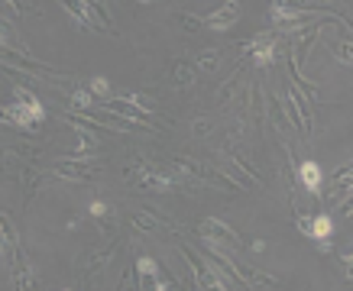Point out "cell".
Segmentation results:
<instances>
[{"instance_id": "1", "label": "cell", "mask_w": 353, "mask_h": 291, "mask_svg": "<svg viewBox=\"0 0 353 291\" xmlns=\"http://www.w3.org/2000/svg\"><path fill=\"white\" fill-rule=\"evenodd\" d=\"M3 120L13 126H20V130H33L36 124H43L46 120V107H43V101L36 97L33 91H26L23 84H16L13 88V104H7L3 107Z\"/></svg>"}, {"instance_id": "2", "label": "cell", "mask_w": 353, "mask_h": 291, "mask_svg": "<svg viewBox=\"0 0 353 291\" xmlns=\"http://www.w3.org/2000/svg\"><path fill=\"white\" fill-rule=\"evenodd\" d=\"M65 10L71 13V20L78 23L81 30H98V33H114L111 26V16L101 13V7L94 0H58Z\"/></svg>"}, {"instance_id": "3", "label": "cell", "mask_w": 353, "mask_h": 291, "mask_svg": "<svg viewBox=\"0 0 353 291\" xmlns=\"http://www.w3.org/2000/svg\"><path fill=\"white\" fill-rule=\"evenodd\" d=\"M201 233H205V243H211V246H220V249H240L243 246V240H240L237 230H234L230 224H224V220H217V217L201 220Z\"/></svg>"}, {"instance_id": "4", "label": "cell", "mask_w": 353, "mask_h": 291, "mask_svg": "<svg viewBox=\"0 0 353 291\" xmlns=\"http://www.w3.org/2000/svg\"><path fill=\"white\" fill-rule=\"evenodd\" d=\"M247 52H250L253 62L260 68H269L275 62V56H279V33H275V30H266V33L253 36L250 45H247Z\"/></svg>"}, {"instance_id": "5", "label": "cell", "mask_w": 353, "mask_h": 291, "mask_svg": "<svg viewBox=\"0 0 353 291\" xmlns=\"http://www.w3.org/2000/svg\"><path fill=\"white\" fill-rule=\"evenodd\" d=\"M285 110L292 113V124L301 130V133H311V107H308V97L301 91L292 84V88H285Z\"/></svg>"}, {"instance_id": "6", "label": "cell", "mask_w": 353, "mask_h": 291, "mask_svg": "<svg viewBox=\"0 0 353 291\" xmlns=\"http://www.w3.org/2000/svg\"><path fill=\"white\" fill-rule=\"evenodd\" d=\"M240 13H243V7H240L237 0H227L224 7H217L214 13H207V16H205V26H207V30H217V33H224V30H230V26L240 20Z\"/></svg>"}, {"instance_id": "7", "label": "cell", "mask_w": 353, "mask_h": 291, "mask_svg": "<svg viewBox=\"0 0 353 291\" xmlns=\"http://www.w3.org/2000/svg\"><path fill=\"white\" fill-rule=\"evenodd\" d=\"M56 175L65 181H78V185H88L94 175V168L88 162H81V159H62L56 165Z\"/></svg>"}, {"instance_id": "8", "label": "cell", "mask_w": 353, "mask_h": 291, "mask_svg": "<svg viewBox=\"0 0 353 291\" xmlns=\"http://www.w3.org/2000/svg\"><path fill=\"white\" fill-rule=\"evenodd\" d=\"M133 185H137V188H146V191H172L175 188V181L159 175V172H152V168L143 165V162L137 165V181H133Z\"/></svg>"}, {"instance_id": "9", "label": "cell", "mask_w": 353, "mask_h": 291, "mask_svg": "<svg viewBox=\"0 0 353 291\" xmlns=\"http://www.w3.org/2000/svg\"><path fill=\"white\" fill-rule=\"evenodd\" d=\"M318 36H321V26L301 30V36H298V43L292 45V75H301V58H305V52L311 49V45L318 43Z\"/></svg>"}, {"instance_id": "10", "label": "cell", "mask_w": 353, "mask_h": 291, "mask_svg": "<svg viewBox=\"0 0 353 291\" xmlns=\"http://www.w3.org/2000/svg\"><path fill=\"white\" fill-rule=\"evenodd\" d=\"M182 256L188 259V266H192V272H194V288H220V285H217V279L207 272L205 259H198L188 246H182Z\"/></svg>"}, {"instance_id": "11", "label": "cell", "mask_w": 353, "mask_h": 291, "mask_svg": "<svg viewBox=\"0 0 353 291\" xmlns=\"http://www.w3.org/2000/svg\"><path fill=\"white\" fill-rule=\"evenodd\" d=\"M350 178H353V165H343L334 175V188L328 194V204H347L350 201Z\"/></svg>"}, {"instance_id": "12", "label": "cell", "mask_w": 353, "mask_h": 291, "mask_svg": "<svg viewBox=\"0 0 353 291\" xmlns=\"http://www.w3.org/2000/svg\"><path fill=\"white\" fill-rule=\"evenodd\" d=\"M104 110L114 113V120H124V124H130L133 130H146V117L143 113H137L133 107H120V101H104Z\"/></svg>"}, {"instance_id": "13", "label": "cell", "mask_w": 353, "mask_h": 291, "mask_svg": "<svg viewBox=\"0 0 353 291\" xmlns=\"http://www.w3.org/2000/svg\"><path fill=\"white\" fill-rule=\"evenodd\" d=\"M298 181L305 185L311 194H321V185H324V175H321V165L315 159H305L301 165H298Z\"/></svg>"}, {"instance_id": "14", "label": "cell", "mask_w": 353, "mask_h": 291, "mask_svg": "<svg viewBox=\"0 0 353 291\" xmlns=\"http://www.w3.org/2000/svg\"><path fill=\"white\" fill-rule=\"evenodd\" d=\"M137 272H139V279H149V281H152V288H159V291L172 288V281L162 279V269H159V262H156V259L139 256V259H137Z\"/></svg>"}, {"instance_id": "15", "label": "cell", "mask_w": 353, "mask_h": 291, "mask_svg": "<svg viewBox=\"0 0 353 291\" xmlns=\"http://www.w3.org/2000/svg\"><path fill=\"white\" fill-rule=\"evenodd\" d=\"M175 162V168L182 172V178L185 181H207V165H201L198 159L192 156H179V159H172Z\"/></svg>"}, {"instance_id": "16", "label": "cell", "mask_w": 353, "mask_h": 291, "mask_svg": "<svg viewBox=\"0 0 353 291\" xmlns=\"http://www.w3.org/2000/svg\"><path fill=\"white\" fill-rule=\"evenodd\" d=\"M0 45H3V49H13V52H20V56H30V49H26V43L20 39V33L13 30L10 20H0Z\"/></svg>"}, {"instance_id": "17", "label": "cell", "mask_w": 353, "mask_h": 291, "mask_svg": "<svg viewBox=\"0 0 353 291\" xmlns=\"http://www.w3.org/2000/svg\"><path fill=\"white\" fill-rule=\"evenodd\" d=\"M194 62H198V68H201V71L214 75L217 68H220V49H201V52L194 56Z\"/></svg>"}, {"instance_id": "18", "label": "cell", "mask_w": 353, "mask_h": 291, "mask_svg": "<svg viewBox=\"0 0 353 291\" xmlns=\"http://www.w3.org/2000/svg\"><path fill=\"white\" fill-rule=\"evenodd\" d=\"M334 233V220H330V213H318V217H311V240H328Z\"/></svg>"}, {"instance_id": "19", "label": "cell", "mask_w": 353, "mask_h": 291, "mask_svg": "<svg viewBox=\"0 0 353 291\" xmlns=\"http://www.w3.org/2000/svg\"><path fill=\"white\" fill-rule=\"evenodd\" d=\"M224 178H230V181H234V185H237V188H243V191L256 188V181H253L250 175H247V172H243V168L237 165V162H234V165H227V168H224Z\"/></svg>"}, {"instance_id": "20", "label": "cell", "mask_w": 353, "mask_h": 291, "mask_svg": "<svg viewBox=\"0 0 353 291\" xmlns=\"http://www.w3.org/2000/svg\"><path fill=\"white\" fill-rule=\"evenodd\" d=\"M130 220H133V226H137V230H143V233H156V230L162 226V220H156V217H152V213H146V211H133V213H130Z\"/></svg>"}, {"instance_id": "21", "label": "cell", "mask_w": 353, "mask_h": 291, "mask_svg": "<svg viewBox=\"0 0 353 291\" xmlns=\"http://www.w3.org/2000/svg\"><path fill=\"white\" fill-rule=\"evenodd\" d=\"M172 78H175V84H179V88H192V84H194L192 65H188V62H175V65H172Z\"/></svg>"}, {"instance_id": "22", "label": "cell", "mask_w": 353, "mask_h": 291, "mask_svg": "<svg viewBox=\"0 0 353 291\" xmlns=\"http://www.w3.org/2000/svg\"><path fill=\"white\" fill-rule=\"evenodd\" d=\"M114 253H117V246H114V243H111V246L104 249V253H94V256H91V262H88V272H91V275H94V272H98V269H107V266H111V259H114Z\"/></svg>"}, {"instance_id": "23", "label": "cell", "mask_w": 353, "mask_h": 291, "mask_svg": "<svg viewBox=\"0 0 353 291\" xmlns=\"http://www.w3.org/2000/svg\"><path fill=\"white\" fill-rule=\"evenodd\" d=\"M71 104H75L78 110H88V107L94 104V94L91 91H84V88H75L71 91Z\"/></svg>"}, {"instance_id": "24", "label": "cell", "mask_w": 353, "mask_h": 291, "mask_svg": "<svg viewBox=\"0 0 353 291\" xmlns=\"http://www.w3.org/2000/svg\"><path fill=\"white\" fill-rule=\"evenodd\" d=\"M334 58L341 62V65H350L353 56H350V36H343L341 45H334Z\"/></svg>"}, {"instance_id": "25", "label": "cell", "mask_w": 353, "mask_h": 291, "mask_svg": "<svg viewBox=\"0 0 353 291\" xmlns=\"http://www.w3.org/2000/svg\"><path fill=\"white\" fill-rule=\"evenodd\" d=\"M179 23H182L188 33H198V30L205 26V20H201V16H194V13H182V16H179Z\"/></svg>"}, {"instance_id": "26", "label": "cell", "mask_w": 353, "mask_h": 291, "mask_svg": "<svg viewBox=\"0 0 353 291\" xmlns=\"http://www.w3.org/2000/svg\"><path fill=\"white\" fill-rule=\"evenodd\" d=\"M91 94H101V97H111V81L104 78V75H98V78H91Z\"/></svg>"}, {"instance_id": "27", "label": "cell", "mask_w": 353, "mask_h": 291, "mask_svg": "<svg viewBox=\"0 0 353 291\" xmlns=\"http://www.w3.org/2000/svg\"><path fill=\"white\" fill-rule=\"evenodd\" d=\"M91 213L94 217H111V207H107L104 201H91Z\"/></svg>"}, {"instance_id": "28", "label": "cell", "mask_w": 353, "mask_h": 291, "mask_svg": "<svg viewBox=\"0 0 353 291\" xmlns=\"http://www.w3.org/2000/svg\"><path fill=\"white\" fill-rule=\"evenodd\" d=\"M295 224H298V230H301L305 236H311V217H305V213H298V217H295Z\"/></svg>"}, {"instance_id": "29", "label": "cell", "mask_w": 353, "mask_h": 291, "mask_svg": "<svg viewBox=\"0 0 353 291\" xmlns=\"http://www.w3.org/2000/svg\"><path fill=\"white\" fill-rule=\"evenodd\" d=\"M211 133V124L207 120H194V136H207Z\"/></svg>"}, {"instance_id": "30", "label": "cell", "mask_w": 353, "mask_h": 291, "mask_svg": "<svg viewBox=\"0 0 353 291\" xmlns=\"http://www.w3.org/2000/svg\"><path fill=\"white\" fill-rule=\"evenodd\" d=\"M3 3H7L13 13H26V3H23V0H3Z\"/></svg>"}, {"instance_id": "31", "label": "cell", "mask_w": 353, "mask_h": 291, "mask_svg": "<svg viewBox=\"0 0 353 291\" xmlns=\"http://www.w3.org/2000/svg\"><path fill=\"white\" fill-rule=\"evenodd\" d=\"M139 3H156V0H139Z\"/></svg>"}, {"instance_id": "32", "label": "cell", "mask_w": 353, "mask_h": 291, "mask_svg": "<svg viewBox=\"0 0 353 291\" xmlns=\"http://www.w3.org/2000/svg\"><path fill=\"white\" fill-rule=\"evenodd\" d=\"M0 120H3V113H0Z\"/></svg>"}]
</instances>
